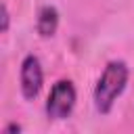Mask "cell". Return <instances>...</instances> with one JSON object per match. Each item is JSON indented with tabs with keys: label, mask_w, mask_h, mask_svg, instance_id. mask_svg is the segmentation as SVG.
Returning a JSON list of instances; mask_svg holds the SVG:
<instances>
[{
	"label": "cell",
	"mask_w": 134,
	"mask_h": 134,
	"mask_svg": "<svg viewBox=\"0 0 134 134\" xmlns=\"http://www.w3.org/2000/svg\"><path fill=\"white\" fill-rule=\"evenodd\" d=\"M57 27H59V13H57V8L54 6H42L40 13H38V19H36L38 34L44 36V38H50V36H54Z\"/></svg>",
	"instance_id": "cell-4"
},
{
	"label": "cell",
	"mask_w": 134,
	"mask_h": 134,
	"mask_svg": "<svg viewBox=\"0 0 134 134\" xmlns=\"http://www.w3.org/2000/svg\"><path fill=\"white\" fill-rule=\"evenodd\" d=\"M75 107V88L69 80H59L46 100V115L50 119H65Z\"/></svg>",
	"instance_id": "cell-2"
},
{
	"label": "cell",
	"mask_w": 134,
	"mask_h": 134,
	"mask_svg": "<svg viewBox=\"0 0 134 134\" xmlns=\"http://www.w3.org/2000/svg\"><path fill=\"white\" fill-rule=\"evenodd\" d=\"M8 21H10V17H8V8L2 4V27H0V31H2V34H6V31H8Z\"/></svg>",
	"instance_id": "cell-5"
},
{
	"label": "cell",
	"mask_w": 134,
	"mask_h": 134,
	"mask_svg": "<svg viewBox=\"0 0 134 134\" xmlns=\"http://www.w3.org/2000/svg\"><path fill=\"white\" fill-rule=\"evenodd\" d=\"M10 132H21V126H15V124H10V126L4 130V134H10Z\"/></svg>",
	"instance_id": "cell-6"
},
{
	"label": "cell",
	"mask_w": 134,
	"mask_h": 134,
	"mask_svg": "<svg viewBox=\"0 0 134 134\" xmlns=\"http://www.w3.org/2000/svg\"><path fill=\"white\" fill-rule=\"evenodd\" d=\"M126 84H128L126 63L124 61H111L94 86V107L100 115H107L113 109L117 96L126 90Z\"/></svg>",
	"instance_id": "cell-1"
},
{
	"label": "cell",
	"mask_w": 134,
	"mask_h": 134,
	"mask_svg": "<svg viewBox=\"0 0 134 134\" xmlns=\"http://www.w3.org/2000/svg\"><path fill=\"white\" fill-rule=\"evenodd\" d=\"M44 84V71L38 61V57L27 54L21 63V92L27 100H34Z\"/></svg>",
	"instance_id": "cell-3"
}]
</instances>
